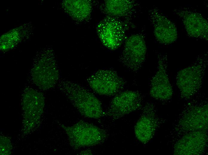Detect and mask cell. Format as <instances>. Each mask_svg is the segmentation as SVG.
<instances>
[{
	"label": "cell",
	"mask_w": 208,
	"mask_h": 155,
	"mask_svg": "<svg viewBox=\"0 0 208 155\" xmlns=\"http://www.w3.org/2000/svg\"><path fill=\"white\" fill-rule=\"evenodd\" d=\"M59 88L82 116L97 119L105 115L101 103L96 97L81 85L66 80L59 82Z\"/></svg>",
	"instance_id": "obj_1"
},
{
	"label": "cell",
	"mask_w": 208,
	"mask_h": 155,
	"mask_svg": "<svg viewBox=\"0 0 208 155\" xmlns=\"http://www.w3.org/2000/svg\"><path fill=\"white\" fill-rule=\"evenodd\" d=\"M58 123L67 134L69 144L74 149L99 144L107 136L104 130L84 121H79L71 126Z\"/></svg>",
	"instance_id": "obj_2"
},
{
	"label": "cell",
	"mask_w": 208,
	"mask_h": 155,
	"mask_svg": "<svg viewBox=\"0 0 208 155\" xmlns=\"http://www.w3.org/2000/svg\"><path fill=\"white\" fill-rule=\"evenodd\" d=\"M207 56H200L193 64L178 72L176 84L183 98H189L200 88L207 63Z\"/></svg>",
	"instance_id": "obj_3"
},
{
	"label": "cell",
	"mask_w": 208,
	"mask_h": 155,
	"mask_svg": "<svg viewBox=\"0 0 208 155\" xmlns=\"http://www.w3.org/2000/svg\"><path fill=\"white\" fill-rule=\"evenodd\" d=\"M44 105L43 96L39 92L27 89L24 92L22 101L23 134H28L37 127L43 114Z\"/></svg>",
	"instance_id": "obj_4"
},
{
	"label": "cell",
	"mask_w": 208,
	"mask_h": 155,
	"mask_svg": "<svg viewBox=\"0 0 208 155\" xmlns=\"http://www.w3.org/2000/svg\"><path fill=\"white\" fill-rule=\"evenodd\" d=\"M87 80L89 86L95 92L108 96L119 93L126 83L116 71L111 69L98 70L91 75Z\"/></svg>",
	"instance_id": "obj_5"
},
{
	"label": "cell",
	"mask_w": 208,
	"mask_h": 155,
	"mask_svg": "<svg viewBox=\"0 0 208 155\" xmlns=\"http://www.w3.org/2000/svg\"><path fill=\"white\" fill-rule=\"evenodd\" d=\"M146 51L143 36L141 34H134L126 40L119 60L130 71L136 72L145 61Z\"/></svg>",
	"instance_id": "obj_6"
},
{
	"label": "cell",
	"mask_w": 208,
	"mask_h": 155,
	"mask_svg": "<svg viewBox=\"0 0 208 155\" xmlns=\"http://www.w3.org/2000/svg\"><path fill=\"white\" fill-rule=\"evenodd\" d=\"M142 97L139 92L125 91L116 94L105 113V115L117 119L142 106Z\"/></svg>",
	"instance_id": "obj_7"
},
{
	"label": "cell",
	"mask_w": 208,
	"mask_h": 155,
	"mask_svg": "<svg viewBox=\"0 0 208 155\" xmlns=\"http://www.w3.org/2000/svg\"><path fill=\"white\" fill-rule=\"evenodd\" d=\"M97 32L104 45L114 50L122 44L125 30L123 23L116 18L109 17L101 21L97 27Z\"/></svg>",
	"instance_id": "obj_8"
},
{
	"label": "cell",
	"mask_w": 208,
	"mask_h": 155,
	"mask_svg": "<svg viewBox=\"0 0 208 155\" xmlns=\"http://www.w3.org/2000/svg\"><path fill=\"white\" fill-rule=\"evenodd\" d=\"M173 12L182 20L189 36L208 40V22L201 14L185 7L175 9Z\"/></svg>",
	"instance_id": "obj_9"
},
{
	"label": "cell",
	"mask_w": 208,
	"mask_h": 155,
	"mask_svg": "<svg viewBox=\"0 0 208 155\" xmlns=\"http://www.w3.org/2000/svg\"><path fill=\"white\" fill-rule=\"evenodd\" d=\"M149 14L154 35L158 41L162 44L167 45L177 40L178 31L174 23L157 8L150 9Z\"/></svg>",
	"instance_id": "obj_10"
},
{
	"label": "cell",
	"mask_w": 208,
	"mask_h": 155,
	"mask_svg": "<svg viewBox=\"0 0 208 155\" xmlns=\"http://www.w3.org/2000/svg\"><path fill=\"white\" fill-rule=\"evenodd\" d=\"M157 71L151 82L149 94L154 98L160 100L170 99L173 91L166 73V57L158 55Z\"/></svg>",
	"instance_id": "obj_11"
},
{
	"label": "cell",
	"mask_w": 208,
	"mask_h": 155,
	"mask_svg": "<svg viewBox=\"0 0 208 155\" xmlns=\"http://www.w3.org/2000/svg\"><path fill=\"white\" fill-rule=\"evenodd\" d=\"M207 141L206 131H191L183 136L175 144L174 154L199 155L204 151Z\"/></svg>",
	"instance_id": "obj_12"
},
{
	"label": "cell",
	"mask_w": 208,
	"mask_h": 155,
	"mask_svg": "<svg viewBox=\"0 0 208 155\" xmlns=\"http://www.w3.org/2000/svg\"><path fill=\"white\" fill-rule=\"evenodd\" d=\"M152 104H147L143 108L142 116L137 122L134 133L137 140L142 143L148 142L154 135L157 125Z\"/></svg>",
	"instance_id": "obj_13"
},
{
	"label": "cell",
	"mask_w": 208,
	"mask_h": 155,
	"mask_svg": "<svg viewBox=\"0 0 208 155\" xmlns=\"http://www.w3.org/2000/svg\"><path fill=\"white\" fill-rule=\"evenodd\" d=\"M184 130L190 131L207 130L208 128V105L195 106L187 111L180 120Z\"/></svg>",
	"instance_id": "obj_14"
},
{
	"label": "cell",
	"mask_w": 208,
	"mask_h": 155,
	"mask_svg": "<svg viewBox=\"0 0 208 155\" xmlns=\"http://www.w3.org/2000/svg\"><path fill=\"white\" fill-rule=\"evenodd\" d=\"M133 3L130 0H106L104 3L105 11L111 17L116 18L124 16L131 11Z\"/></svg>",
	"instance_id": "obj_15"
},
{
	"label": "cell",
	"mask_w": 208,
	"mask_h": 155,
	"mask_svg": "<svg viewBox=\"0 0 208 155\" xmlns=\"http://www.w3.org/2000/svg\"><path fill=\"white\" fill-rule=\"evenodd\" d=\"M68 2V11L74 18L84 19L89 15L91 9V4L85 1H70Z\"/></svg>",
	"instance_id": "obj_16"
},
{
	"label": "cell",
	"mask_w": 208,
	"mask_h": 155,
	"mask_svg": "<svg viewBox=\"0 0 208 155\" xmlns=\"http://www.w3.org/2000/svg\"><path fill=\"white\" fill-rule=\"evenodd\" d=\"M12 146L10 140L6 136H0V154L9 155L11 153Z\"/></svg>",
	"instance_id": "obj_17"
},
{
	"label": "cell",
	"mask_w": 208,
	"mask_h": 155,
	"mask_svg": "<svg viewBox=\"0 0 208 155\" xmlns=\"http://www.w3.org/2000/svg\"><path fill=\"white\" fill-rule=\"evenodd\" d=\"M79 154L82 155H91L92 154V153L91 150H86L82 151Z\"/></svg>",
	"instance_id": "obj_18"
}]
</instances>
